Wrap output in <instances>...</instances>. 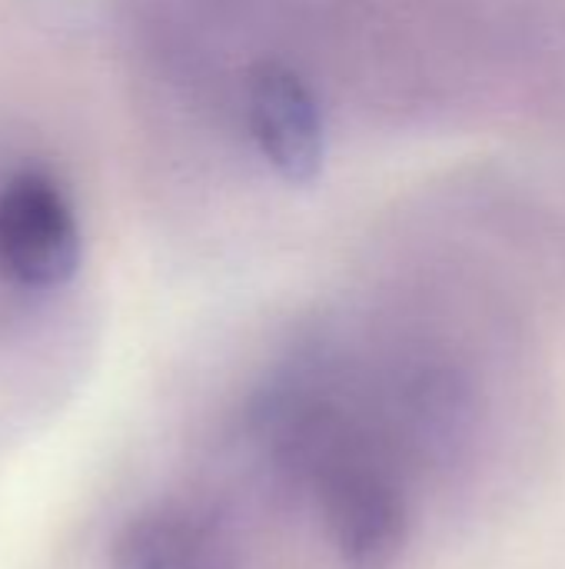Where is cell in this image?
<instances>
[{
	"instance_id": "cell-1",
	"label": "cell",
	"mask_w": 565,
	"mask_h": 569,
	"mask_svg": "<svg viewBox=\"0 0 565 569\" xmlns=\"http://www.w3.org/2000/svg\"><path fill=\"white\" fill-rule=\"evenodd\" d=\"M280 460L313 493L346 563L390 567L410 537V497L390 440L333 397L280 393L270 410Z\"/></svg>"
},
{
	"instance_id": "cell-2",
	"label": "cell",
	"mask_w": 565,
	"mask_h": 569,
	"mask_svg": "<svg viewBox=\"0 0 565 569\" xmlns=\"http://www.w3.org/2000/svg\"><path fill=\"white\" fill-rule=\"evenodd\" d=\"M80 223L67 190L37 167L0 183V277L27 290H57L80 270Z\"/></svg>"
},
{
	"instance_id": "cell-3",
	"label": "cell",
	"mask_w": 565,
	"mask_h": 569,
	"mask_svg": "<svg viewBox=\"0 0 565 569\" xmlns=\"http://www.w3.org/2000/svg\"><path fill=\"white\" fill-rule=\"evenodd\" d=\"M246 127L263 160L293 187L320 177L326 157L323 113L306 80L286 63L263 60L246 77Z\"/></svg>"
},
{
	"instance_id": "cell-4",
	"label": "cell",
	"mask_w": 565,
	"mask_h": 569,
	"mask_svg": "<svg viewBox=\"0 0 565 569\" xmlns=\"http://www.w3.org/2000/svg\"><path fill=\"white\" fill-rule=\"evenodd\" d=\"M203 530L186 513L160 510L130 523L117 543L113 569H200L203 567Z\"/></svg>"
}]
</instances>
